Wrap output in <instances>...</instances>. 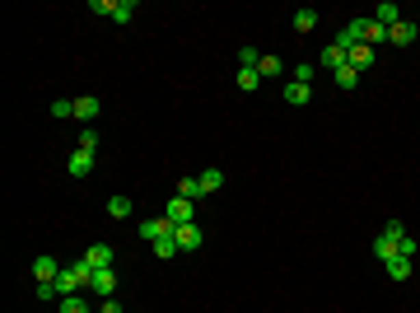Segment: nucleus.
Here are the masks:
<instances>
[{
	"label": "nucleus",
	"instance_id": "27",
	"mask_svg": "<svg viewBox=\"0 0 420 313\" xmlns=\"http://www.w3.org/2000/svg\"><path fill=\"white\" fill-rule=\"evenodd\" d=\"M155 258H159V262L178 258V243H173V238H155Z\"/></svg>",
	"mask_w": 420,
	"mask_h": 313
},
{
	"label": "nucleus",
	"instance_id": "22",
	"mask_svg": "<svg viewBox=\"0 0 420 313\" xmlns=\"http://www.w3.org/2000/svg\"><path fill=\"white\" fill-rule=\"evenodd\" d=\"M332 75H337V84H341V89H355V84H360V71H355L350 61H345V66H337Z\"/></svg>",
	"mask_w": 420,
	"mask_h": 313
},
{
	"label": "nucleus",
	"instance_id": "3",
	"mask_svg": "<svg viewBox=\"0 0 420 313\" xmlns=\"http://www.w3.org/2000/svg\"><path fill=\"white\" fill-rule=\"evenodd\" d=\"M173 243H178V253H196L201 248V225L192 220V225H178L173 229Z\"/></svg>",
	"mask_w": 420,
	"mask_h": 313
},
{
	"label": "nucleus",
	"instance_id": "26",
	"mask_svg": "<svg viewBox=\"0 0 420 313\" xmlns=\"http://www.w3.org/2000/svg\"><path fill=\"white\" fill-rule=\"evenodd\" d=\"M75 150H89V155H94V150H99V131L94 127H79V145Z\"/></svg>",
	"mask_w": 420,
	"mask_h": 313
},
{
	"label": "nucleus",
	"instance_id": "4",
	"mask_svg": "<svg viewBox=\"0 0 420 313\" xmlns=\"http://www.w3.org/2000/svg\"><path fill=\"white\" fill-rule=\"evenodd\" d=\"M163 215H168L173 225H192V220H196V201H187V197H173V201L163 206Z\"/></svg>",
	"mask_w": 420,
	"mask_h": 313
},
{
	"label": "nucleus",
	"instance_id": "24",
	"mask_svg": "<svg viewBox=\"0 0 420 313\" xmlns=\"http://www.w3.org/2000/svg\"><path fill=\"white\" fill-rule=\"evenodd\" d=\"M317 61H322L327 71H337V66H345V52L337 47V42H332V47H322V56H317Z\"/></svg>",
	"mask_w": 420,
	"mask_h": 313
},
{
	"label": "nucleus",
	"instance_id": "33",
	"mask_svg": "<svg viewBox=\"0 0 420 313\" xmlns=\"http://www.w3.org/2000/svg\"><path fill=\"white\" fill-rule=\"evenodd\" d=\"M397 258H411V262H416V238H397Z\"/></svg>",
	"mask_w": 420,
	"mask_h": 313
},
{
	"label": "nucleus",
	"instance_id": "23",
	"mask_svg": "<svg viewBox=\"0 0 420 313\" xmlns=\"http://www.w3.org/2000/svg\"><path fill=\"white\" fill-rule=\"evenodd\" d=\"M135 19V0H117L112 5V24H131Z\"/></svg>",
	"mask_w": 420,
	"mask_h": 313
},
{
	"label": "nucleus",
	"instance_id": "25",
	"mask_svg": "<svg viewBox=\"0 0 420 313\" xmlns=\"http://www.w3.org/2000/svg\"><path fill=\"white\" fill-rule=\"evenodd\" d=\"M317 28V10H299L294 14V33H313Z\"/></svg>",
	"mask_w": 420,
	"mask_h": 313
},
{
	"label": "nucleus",
	"instance_id": "29",
	"mask_svg": "<svg viewBox=\"0 0 420 313\" xmlns=\"http://www.w3.org/2000/svg\"><path fill=\"white\" fill-rule=\"evenodd\" d=\"M38 299H42V304H52V299H61V290H56V281H38Z\"/></svg>",
	"mask_w": 420,
	"mask_h": 313
},
{
	"label": "nucleus",
	"instance_id": "31",
	"mask_svg": "<svg viewBox=\"0 0 420 313\" xmlns=\"http://www.w3.org/2000/svg\"><path fill=\"white\" fill-rule=\"evenodd\" d=\"M61 313H89V309H84L79 295H66V299H61Z\"/></svg>",
	"mask_w": 420,
	"mask_h": 313
},
{
	"label": "nucleus",
	"instance_id": "30",
	"mask_svg": "<svg viewBox=\"0 0 420 313\" xmlns=\"http://www.w3.org/2000/svg\"><path fill=\"white\" fill-rule=\"evenodd\" d=\"M289 79H299V84H313V61H299V66H294V75Z\"/></svg>",
	"mask_w": 420,
	"mask_h": 313
},
{
	"label": "nucleus",
	"instance_id": "2",
	"mask_svg": "<svg viewBox=\"0 0 420 313\" xmlns=\"http://www.w3.org/2000/svg\"><path fill=\"white\" fill-rule=\"evenodd\" d=\"M365 24H369V19H345V28L337 33V47H341V52L360 47V42H365Z\"/></svg>",
	"mask_w": 420,
	"mask_h": 313
},
{
	"label": "nucleus",
	"instance_id": "13",
	"mask_svg": "<svg viewBox=\"0 0 420 313\" xmlns=\"http://www.w3.org/2000/svg\"><path fill=\"white\" fill-rule=\"evenodd\" d=\"M107 215H112V220H131L135 201H131V197H107Z\"/></svg>",
	"mask_w": 420,
	"mask_h": 313
},
{
	"label": "nucleus",
	"instance_id": "15",
	"mask_svg": "<svg viewBox=\"0 0 420 313\" xmlns=\"http://www.w3.org/2000/svg\"><path fill=\"white\" fill-rule=\"evenodd\" d=\"M33 276H38V281H56V276H61L56 258H33Z\"/></svg>",
	"mask_w": 420,
	"mask_h": 313
},
{
	"label": "nucleus",
	"instance_id": "10",
	"mask_svg": "<svg viewBox=\"0 0 420 313\" xmlns=\"http://www.w3.org/2000/svg\"><path fill=\"white\" fill-rule=\"evenodd\" d=\"M309 99H313V84H299V79H289V84H285V103L289 108H304Z\"/></svg>",
	"mask_w": 420,
	"mask_h": 313
},
{
	"label": "nucleus",
	"instance_id": "21",
	"mask_svg": "<svg viewBox=\"0 0 420 313\" xmlns=\"http://www.w3.org/2000/svg\"><path fill=\"white\" fill-rule=\"evenodd\" d=\"M365 42H369V47H373V52H378V47L388 42V28H383V24H373V19H369V24H365Z\"/></svg>",
	"mask_w": 420,
	"mask_h": 313
},
{
	"label": "nucleus",
	"instance_id": "7",
	"mask_svg": "<svg viewBox=\"0 0 420 313\" xmlns=\"http://www.w3.org/2000/svg\"><path fill=\"white\" fill-rule=\"evenodd\" d=\"M99 112H103V103H99L94 94H84V99H75V122H79V127H89V122H94Z\"/></svg>",
	"mask_w": 420,
	"mask_h": 313
},
{
	"label": "nucleus",
	"instance_id": "16",
	"mask_svg": "<svg viewBox=\"0 0 420 313\" xmlns=\"http://www.w3.org/2000/svg\"><path fill=\"white\" fill-rule=\"evenodd\" d=\"M257 75L262 79H276V75H285V61L271 52V56H262V66H257Z\"/></svg>",
	"mask_w": 420,
	"mask_h": 313
},
{
	"label": "nucleus",
	"instance_id": "5",
	"mask_svg": "<svg viewBox=\"0 0 420 313\" xmlns=\"http://www.w3.org/2000/svg\"><path fill=\"white\" fill-rule=\"evenodd\" d=\"M89 290H94L99 299H112V295H117V266H103V271H94Z\"/></svg>",
	"mask_w": 420,
	"mask_h": 313
},
{
	"label": "nucleus",
	"instance_id": "8",
	"mask_svg": "<svg viewBox=\"0 0 420 313\" xmlns=\"http://www.w3.org/2000/svg\"><path fill=\"white\" fill-rule=\"evenodd\" d=\"M416 38H420V33H416V24H406V19L388 28V42H393V47H411Z\"/></svg>",
	"mask_w": 420,
	"mask_h": 313
},
{
	"label": "nucleus",
	"instance_id": "14",
	"mask_svg": "<svg viewBox=\"0 0 420 313\" xmlns=\"http://www.w3.org/2000/svg\"><path fill=\"white\" fill-rule=\"evenodd\" d=\"M373 24H383V28H393V24H402V10H397L393 0H383L378 10H373Z\"/></svg>",
	"mask_w": 420,
	"mask_h": 313
},
{
	"label": "nucleus",
	"instance_id": "28",
	"mask_svg": "<svg viewBox=\"0 0 420 313\" xmlns=\"http://www.w3.org/2000/svg\"><path fill=\"white\" fill-rule=\"evenodd\" d=\"M52 117H56V122L75 117V99H56V103H52Z\"/></svg>",
	"mask_w": 420,
	"mask_h": 313
},
{
	"label": "nucleus",
	"instance_id": "1",
	"mask_svg": "<svg viewBox=\"0 0 420 313\" xmlns=\"http://www.w3.org/2000/svg\"><path fill=\"white\" fill-rule=\"evenodd\" d=\"M89 281H94V266L79 258L75 266H61V276H56V290H61V299H66V295H79V290L89 286Z\"/></svg>",
	"mask_w": 420,
	"mask_h": 313
},
{
	"label": "nucleus",
	"instance_id": "9",
	"mask_svg": "<svg viewBox=\"0 0 420 313\" xmlns=\"http://www.w3.org/2000/svg\"><path fill=\"white\" fill-rule=\"evenodd\" d=\"M84 262H89L94 271H103V266H112V248H107V243H89V248H84Z\"/></svg>",
	"mask_w": 420,
	"mask_h": 313
},
{
	"label": "nucleus",
	"instance_id": "19",
	"mask_svg": "<svg viewBox=\"0 0 420 313\" xmlns=\"http://www.w3.org/2000/svg\"><path fill=\"white\" fill-rule=\"evenodd\" d=\"M373 258H378V262H393L397 258V238L378 234V238H373Z\"/></svg>",
	"mask_w": 420,
	"mask_h": 313
},
{
	"label": "nucleus",
	"instance_id": "17",
	"mask_svg": "<svg viewBox=\"0 0 420 313\" xmlns=\"http://www.w3.org/2000/svg\"><path fill=\"white\" fill-rule=\"evenodd\" d=\"M178 197H187V201H201V197H206V192H201V178H196V173H187L183 183H178Z\"/></svg>",
	"mask_w": 420,
	"mask_h": 313
},
{
	"label": "nucleus",
	"instance_id": "12",
	"mask_svg": "<svg viewBox=\"0 0 420 313\" xmlns=\"http://www.w3.org/2000/svg\"><path fill=\"white\" fill-rule=\"evenodd\" d=\"M373 47H369V42H360V47H350V52H345V61H350V66H355V71H369V66H373Z\"/></svg>",
	"mask_w": 420,
	"mask_h": 313
},
{
	"label": "nucleus",
	"instance_id": "6",
	"mask_svg": "<svg viewBox=\"0 0 420 313\" xmlns=\"http://www.w3.org/2000/svg\"><path fill=\"white\" fill-rule=\"evenodd\" d=\"M173 229H178V225H173L168 215H159V220H140V238H150V243H155V238H173Z\"/></svg>",
	"mask_w": 420,
	"mask_h": 313
},
{
	"label": "nucleus",
	"instance_id": "34",
	"mask_svg": "<svg viewBox=\"0 0 420 313\" xmlns=\"http://www.w3.org/2000/svg\"><path fill=\"white\" fill-rule=\"evenodd\" d=\"M112 5H117V0H89V14H107V19H112Z\"/></svg>",
	"mask_w": 420,
	"mask_h": 313
},
{
	"label": "nucleus",
	"instance_id": "18",
	"mask_svg": "<svg viewBox=\"0 0 420 313\" xmlns=\"http://www.w3.org/2000/svg\"><path fill=\"white\" fill-rule=\"evenodd\" d=\"M383 271H388V281H406V276H411V258H393V262H383Z\"/></svg>",
	"mask_w": 420,
	"mask_h": 313
},
{
	"label": "nucleus",
	"instance_id": "20",
	"mask_svg": "<svg viewBox=\"0 0 420 313\" xmlns=\"http://www.w3.org/2000/svg\"><path fill=\"white\" fill-rule=\"evenodd\" d=\"M196 178H201V192H220V187H224V173H220V168H201V173H196Z\"/></svg>",
	"mask_w": 420,
	"mask_h": 313
},
{
	"label": "nucleus",
	"instance_id": "35",
	"mask_svg": "<svg viewBox=\"0 0 420 313\" xmlns=\"http://www.w3.org/2000/svg\"><path fill=\"white\" fill-rule=\"evenodd\" d=\"M383 234H388V238H406V229H402V220H388V225H383Z\"/></svg>",
	"mask_w": 420,
	"mask_h": 313
},
{
	"label": "nucleus",
	"instance_id": "32",
	"mask_svg": "<svg viewBox=\"0 0 420 313\" xmlns=\"http://www.w3.org/2000/svg\"><path fill=\"white\" fill-rule=\"evenodd\" d=\"M257 84H262L257 71H238V89H257Z\"/></svg>",
	"mask_w": 420,
	"mask_h": 313
},
{
	"label": "nucleus",
	"instance_id": "11",
	"mask_svg": "<svg viewBox=\"0 0 420 313\" xmlns=\"http://www.w3.org/2000/svg\"><path fill=\"white\" fill-rule=\"evenodd\" d=\"M66 168H70V178H89V173H94V155H89V150H75Z\"/></svg>",
	"mask_w": 420,
	"mask_h": 313
}]
</instances>
